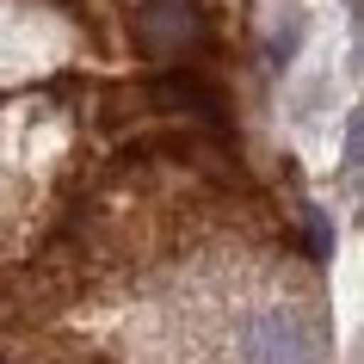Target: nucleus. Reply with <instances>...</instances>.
I'll use <instances>...</instances> for the list:
<instances>
[{
    "mask_svg": "<svg viewBox=\"0 0 364 364\" xmlns=\"http://www.w3.org/2000/svg\"><path fill=\"white\" fill-rule=\"evenodd\" d=\"M192 38H198V6L192 0H154V6L136 13V43H142V56H154V62L186 56Z\"/></svg>",
    "mask_w": 364,
    "mask_h": 364,
    "instance_id": "f257e3e1",
    "label": "nucleus"
},
{
    "mask_svg": "<svg viewBox=\"0 0 364 364\" xmlns=\"http://www.w3.org/2000/svg\"><path fill=\"white\" fill-rule=\"evenodd\" d=\"M149 99L161 105V112H179V117H198V124H210V130H223L229 124V99L216 93L204 75H186V68H173V75H161L149 87Z\"/></svg>",
    "mask_w": 364,
    "mask_h": 364,
    "instance_id": "f03ea898",
    "label": "nucleus"
},
{
    "mask_svg": "<svg viewBox=\"0 0 364 364\" xmlns=\"http://www.w3.org/2000/svg\"><path fill=\"white\" fill-rule=\"evenodd\" d=\"M247 346H253V358H259V364H309V358H315V340H309V327L296 321L290 309L253 315Z\"/></svg>",
    "mask_w": 364,
    "mask_h": 364,
    "instance_id": "7ed1b4c3",
    "label": "nucleus"
}]
</instances>
